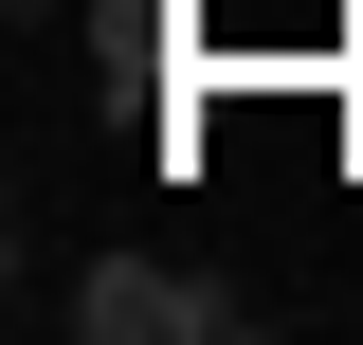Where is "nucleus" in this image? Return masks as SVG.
<instances>
[{
  "label": "nucleus",
  "mask_w": 363,
  "mask_h": 345,
  "mask_svg": "<svg viewBox=\"0 0 363 345\" xmlns=\"http://www.w3.org/2000/svg\"><path fill=\"white\" fill-rule=\"evenodd\" d=\"M73 327H91V345H218L236 291H218V273H164V255H91Z\"/></svg>",
  "instance_id": "1"
}]
</instances>
